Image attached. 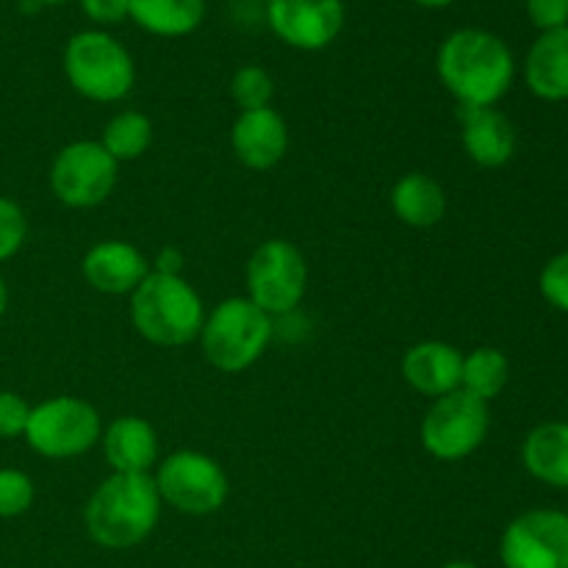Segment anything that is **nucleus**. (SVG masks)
Listing matches in <instances>:
<instances>
[{
    "mask_svg": "<svg viewBox=\"0 0 568 568\" xmlns=\"http://www.w3.org/2000/svg\"><path fill=\"white\" fill-rule=\"evenodd\" d=\"M538 288L552 308L568 314V250L547 261L538 277Z\"/></svg>",
    "mask_w": 568,
    "mask_h": 568,
    "instance_id": "obj_27",
    "label": "nucleus"
},
{
    "mask_svg": "<svg viewBox=\"0 0 568 568\" xmlns=\"http://www.w3.org/2000/svg\"><path fill=\"white\" fill-rule=\"evenodd\" d=\"M181 266H183L181 250L164 247L159 255H155V272H161V275H181Z\"/></svg>",
    "mask_w": 568,
    "mask_h": 568,
    "instance_id": "obj_31",
    "label": "nucleus"
},
{
    "mask_svg": "<svg viewBox=\"0 0 568 568\" xmlns=\"http://www.w3.org/2000/svg\"><path fill=\"white\" fill-rule=\"evenodd\" d=\"M231 148L250 170H272L288 150V128L275 109L242 111L231 128Z\"/></svg>",
    "mask_w": 568,
    "mask_h": 568,
    "instance_id": "obj_14",
    "label": "nucleus"
},
{
    "mask_svg": "<svg viewBox=\"0 0 568 568\" xmlns=\"http://www.w3.org/2000/svg\"><path fill=\"white\" fill-rule=\"evenodd\" d=\"M37 6H55V3H67V0H33Z\"/></svg>",
    "mask_w": 568,
    "mask_h": 568,
    "instance_id": "obj_35",
    "label": "nucleus"
},
{
    "mask_svg": "<svg viewBox=\"0 0 568 568\" xmlns=\"http://www.w3.org/2000/svg\"><path fill=\"white\" fill-rule=\"evenodd\" d=\"M392 209L399 222L410 227H433L444 220L447 211V194L425 172H408L399 178L392 189Z\"/></svg>",
    "mask_w": 568,
    "mask_h": 568,
    "instance_id": "obj_21",
    "label": "nucleus"
},
{
    "mask_svg": "<svg viewBox=\"0 0 568 568\" xmlns=\"http://www.w3.org/2000/svg\"><path fill=\"white\" fill-rule=\"evenodd\" d=\"M161 519V497L153 475L105 477L83 508L89 538L103 549L139 547Z\"/></svg>",
    "mask_w": 568,
    "mask_h": 568,
    "instance_id": "obj_2",
    "label": "nucleus"
},
{
    "mask_svg": "<svg viewBox=\"0 0 568 568\" xmlns=\"http://www.w3.org/2000/svg\"><path fill=\"white\" fill-rule=\"evenodd\" d=\"M31 405L14 392H0V438L26 436Z\"/></svg>",
    "mask_w": 568,
    "mask_h": 568,
    "instance_id": "obj_28",
    "label": "nucleus"
},
{
    "mask_svg": "<svg viewBox=\"0 0 568 568\" xmlns=\"http://www.w3.org/2000/svg\"><path fill=\"white\" fill-rule=\"evenodd\" d=\"M527 17L538 31L568 26V0H527Z\"/></svg>",
    "mask_w": 568,
    "mask_h": 568,
    "instance_id": "obj_29",
    "label": "nucleus"
},
{
    "mask_svg": "<svg viewBox=\"0 0 568 568\" xmlns=\"http://www.w3.org/2000/svg\"><path fill=\"white\" fill-rule=\"evenodd\" d=\"M83 277L100 294H133L139 283L150 275V264L142 250L111 239L100 242L83 255Z\"/></svg>",
    "mask_w": 568,
    "mask_h": 568,
    "instance_id": "obj_15",
    "label": "nucleus"
},
{
    "mask_svg": "<svg viewBox=\"0 0 568 568\" xmlns=\"http://www.w3.org/2000/svg\"><path fill=\"white\" fill-rule=\"evenodd\" d=\"M460 142L477 166L497 170L516 153V128L494 105H458Z\"/></svg>",
    "mask_w": 568,
    "mask_h": 568,
    "instance_id": "obj_13",
    "label": "nucleus"
},
{
    "mask_svg": "<svg viewBox=\"0 0 568 568\" xmlns=\"http://www.w3.org/2000/svg\"><path fill=\"white\" fill-rule=\"evenodd\" d=\"M464 355L447 342H422L405 353L403 377L414 392L425 397H444L460 388Z\"/></svg>",
    "mask_w": 568,
    "mask_h": 568,
    "instance_id": "obj_16",
    "label": "nucleus"
},
{
    "mask_svg": "<svg viewBox=\"0 0 568 568\" xmlns=\"http://www.w3.org/2000/svg\"><path fill=\"white\" fill-rule=\"evenodd\" d=\"M128 17L153 37H189L203 22L205 0H128Z\"/></svg>",
    "mask_w": 568,
    "mask_h": 568,
    "instance_id": "obj_20",
    "label": "nucleus"
},
{
    "mask_svg": "<svg viewBox=\"0 0 568 568\" xmlns=\"http://www.w3.org/2000/svg\"><path fill=\"white\" fill-rule=\"evenodd\" d=\"M510 381V364L505 353L497 347H477L464 355V372H460V388L471 397L491 403L505 392Z\"/></svg>",
    "mask_w": 568,
    "mask_h": 568,
    "instance_id": "obj_22",
    "label": "nucleus"
},
{
    "mask_svg": "<svg viewBox=\"0 0 568 568\" xmlns=\"http://www.w3.org/2000/svg\"><path fill=\"white\" fill-rule=\"evenodd\" d=\"M150 142H153V122L142 111H120L116 116H111L100 136V144L116 164L136 161L139 155L148 153Z\"/></svg>",
    "mask_w": 568,
    "mask_h": 568,
    "instance_id": "obj_23",
    "label": "nucleus"
},
{
    "mask_svg": "<svg viewBox=\"0 0 568 568\" xmlns=\"http://www.w3.org/2000/svg\"><path fill=\"white\" fill-rule=\"evenodd\" d=\"M81 9L98 26H116L128 17V0H81Z\"/></svg>",
    "mask_w": 568,
    "mask_h": 568,
    "instance_id": "obj_30",
    "label": "nucleus"
},
{
    "mask_svg": "<svg viewBox=\"0 0 568 568\" xmlns=\"http://www.w3.org/2000/svg\"><path fill=\"white\" fill-rule=\"evenodd\" d=\"M272 316L250 297H231L216 305L203 322L200 344L211 366L220 372H244L266 353L272 342Z\"/></svg>",
    "mask_w": 568,
    "mask_h": 568,
    "instance_id": "obj_4",
    "label": "nucleus"
},
{
    "mask_svg": "<svg viewBox=\"0 0 568 568\" xmlns=\"http://www.w3.org/2000/svg\"><path fill=\"white\" fill-rule=\"evenodd\" d=\"M6 305H9V288H6L3 277H0V316H3Z\"/></svg>",
    "mask_w": 568,
    "mask_h": 568,
    "instance_id": "obj_33",
    "label": "nucleus"
},
{
    "mask_svg": "<svg viewBox=\"0 0 568 568\" xmlns=\"http://www.w3.org/2000/svg\"><path fill=\"white\" fill-rule=\"evenodd\" d=\"M153 480L161 503L186 516L216 514L231 491L225 469L214 458L194 449H181L161 460Z\"/></svg>",
    "mask_w": 568,
    "mask_h": 568,
    "instance_id": "obj_8",
    "label": "nucleus"
},
{
    "mask_svg": "<svg viewBox=\"0 0 568 568\" xmlns=\"http://www.w3.org/2000/svg\"><path fill=\"white\" fill-rule=\"evenodd\" d=\"M266 20L283 44L297 50H322L344 28L342 0H266Z\"/></svg>",
    "mask_w": 568,
    "mask_h": 568,
    "instance_id": "obj_12",
    "label": "nucleus"
},
{
    "mask_svg": "<svg viewBox=\"0 0 568 568\" xmlns=\"http://www.w3.org/2000/svg\"><path fill=\"white\" fill-rule=\"evenodd\" d=\"M442 568H477L475 564H469V560H453V564L442 566Z\"/></svg>",
    "mask_w": 568,
    "mask_h": 568,
    "instance_id": "obj_34",
    "label": "nucleus"
},
{
    "mask_svg": "<svg viewBox=\"0 0 568 568\" xmlns=\"http://www.w3.org/2000/svg\"><path fill=\"white\" fill-rule=\"evenodd\" d=\"M491 427L488 403L458 388L453 394L433 399L430 410L422 419V447L436 460H464L486 442Z\"/></svg>",
    "mask_w": 568,
    "mask_h": 568,
    "instance_id": "obj_7",
    "label": "nucleus"
},
{
    "mask_svg": "<svg viewBox=\"0 0 568 568\" xmlns=\"http://www.w3.org/2000/svg\"><path fill=\"white\" fill-rule=\"evenodd\" d=\"M436 70L458 105H497L514 83V53L483 28H460L438 48Z\"/></svg>",
    "mask_w": 568,
    "mask_h": 568,
    "instance_id": "obj_1",
    "label": "nucleus"
},
{
    "mask_svg": "<svg viewBox=\"0 0 568 568\" xmlns=\"http://www.w3.org/2000/svg\"><path fill=\"white\" fill-rule=\"evenodd\" d=\"M116 164L100 142H72L59 150L50 166V189L70 209H94L116 183Z\"/></svg>",
    "mask_w": 568,
    "mask_h": 568,
    "instance_id": "obj_10",
    "label": "nucleus"
},
{
    "mask_svg": "<svg viewBox=\"0 0 568 568\" xmlns=\"http://www.w3.org/2000/svg\"><path fill=\"white\" fill-rule=\"evenodd\" d=\"M64 72L81 98L116 103L136 81V67L125 44L105 31H81L67 42Z\"/></svg>",
    "mask_w": 568,
    "mask_h": 568,
    "instance_id": "obj_5",
    "label": "nucleus"
},
{
    "mask_svg": "<svg viewBox=\"0 0 568 568\" xmlns=\"http://www.w3.org/2000/svg\"><path fill=\"white\" fill-rule=\"evenodd\" d=\"M131 320L139 336L159 347H183L200 338L205 308L181 275L150 272L131 294Z\"/></svg>",
    "mask_w": 568,
    "mask_h": 568,
    "instance_id": "obj_3",
    "label": "nucleus"
},
{
    "mask_svg": "<svg viewBox=\"0 0 568 568\" xmlns=\"http://www.w3.org/2000/svg\"><path fill=\"white\" fill-rule=\"evenodd\" d=\"M109 466L122 475H150L159 460V436L142 416H120L100 436Z\"/></svg>",
    "mask_w": 568,
    "mask_h": 568,
    "instance_id": "obj_17",
    "label": "nucleus"
},
{
    "mask_svg": "<svg viewBox=\"0 0 568 568\" xmlns=\"http://www.w3.org/2000/svg\"><path fill=\"white\" fill-rule=\"evenodd\" d=\"M505 568H568V516L538 508L516 516L503 532Z\"/></svg>",
    "mask_w": 568,
    "mask_h": 568,
    "instance_id": "obj_11",
    "label": "nucleus"
},
{
    "mask_svg": "<svg viewBox=\"0 0 568 568\" xmlns=\"http://www.w3.org/2000/svg\"><path fill=\"white\" fill-rule=\"evenodd\" d=\"M33 480L20 469H0V519L22 516L33 505Z\"/></svg>",
    "mask_w": 568,
    "mask_h": 568,
    "instance_id": "obj_25",
    "label": "nucleus"
},
{
    "mask_svg": "<svg viewBox=\"0 0 568 568\" xmlns=\"http://www.w3.org/2000/svg\"><path fill=\"white\" fill-rule=\"evenodd\" d=\"M525 469L536 480L568 491V422H547L521 444Z\"/></svg>",
    "mask_w": 568,
    "mask_h": 568,
    "instance_id": "obj_19",
    "label": "nucleus"
},
{
    "mask_svg": "<svg viewBox=\"0 0 568 568\" xmlns=\"http://www.w3.org/2000/svg\"><path fill=\"white\" fill-rule=\"evenodd\" d=\"M272 94H275V83L272 75L258 64H247L242 70L233 72L231 78V98L242 111L270 109Z\"/></svg>",
    "mask_w": 568,
    "mask_h": 568,
    "instance_id": "obj_24",
    "label": "nucleus"
},
{
    "mask_svg": "<svg viewBox=\"0 0 568 568\" xmlns=\"http://www.w3.org/2000/svg\"><path fill=\"white\" fill-rule=\"evenodd\" d=\"M525 78L536 98L549 100V103L568 100V26L544 31L532 42Z\"/></svg>",
    "mask_w": 568,
    "mask_h": 568,
    "instance_id": "obj_18",
    "label": "nucleus"
},
{
    "mask_svg": "<svg viewBox=\"0 0 568 568\" xmlns=\"http://www.w3.org/2000/svg\"><path fill=\"white\" fill-rule=\"evenodd\" d=\"M414 3L425 6V9H447V6L453 3V0H414Z\"/></svg>",
    "mask_w": 568,
    "mask_h": 568,
    "instance_id": "obj_32",
    "label": "nucleus"
},
{
    "mask_svg": "<svg viewBox=\"0 0 568 568\" xmlns=\"http://www.w3.org/2000/svg\"><path fill=\"white\" fill-rule=\"evenodd\" d=\"M103 436L100 414L78 397H53L31 408L26 442L42 458H75L89 453Z\"/></svg>",
    "mask_w": 568,
    "mask_h": 568,
    "instance_id": "obj_6",
    "label": "nucleus"
},
{
    "mask_svg": "<svg viewBox=\"0 0 568 568\" xmlns=\"http://www.w3.org/2000/svg\"><path fill=\"white\" fill-rule=\"evenodd\" d=\"M305 286H308V264L292 242L270 239L250 255V300L264 314L281 316L297 308L305 297Z\"/></svg>",
    "mask_w": 568,
    "mask_h": 568,
    "instance_id": "obj_9",
    "label": "nucleus"
},
{
    "mask_svg": "<svg viewBox=\"0 0 568 568\" xmlns=\"http://www.w3.org/2000/svg\"><path fill=\"white\" fill-rule=\"evenodd\" d=\"M28 236V222L20 205L0 197V261H9L22 247Z\"/></svg>",
    "mask_w": 568,
    "mask_h": 568,
    "instance_id": "obj_26",
    "label": "nucleus"
}]
</instances>
